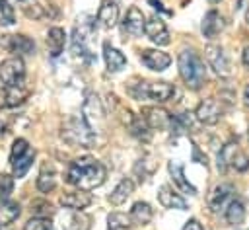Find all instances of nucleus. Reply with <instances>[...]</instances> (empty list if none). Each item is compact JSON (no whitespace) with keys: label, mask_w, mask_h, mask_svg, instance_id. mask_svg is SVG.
<instances>
[{"label":"nucleus","mask_w":249,"mask_h":230,"mask_svg":"<svg viewBox=\"0 0 249 230\" xmlns=\"http://www.w3.org/2000/svg\"><path fill=\"white\" fill-rule=\"evenodd\" d=\"M107 177V170L101 162H97L95 158L84 156V158H76L68 172H66V181L78 189L89 191L99 187Z\"/></svg>","instance_id":"f257e3e1"},{"label":"nucleus","mask_w":249,"mask_h":230,"mask_svg":"<svg viewBox=\"0 0 249 230\" xmlns=\"http://www.w3.org/2000/svg\"><path fill=\"white\" fill-rule=\"evenodd\" d=\"M179 74L183 78V82L191 88V90H198L204 80H206V68H204V62L200 60V57L195 53V51H181L179 53Z\"/></svg>","instance_id":"f03ea898"},{"label":"nucleus","mask_w":249,"mask_h":230,"mask_svg":"<svg viewBox=\"0 0 249 230\" xmlns=\"http://www.w3.org/2000/svg\"><path fill=\"white\" fill-rule=\"evenodd\" d=\"M62 138L74 146H91L95 142V133L86 117H70L62 127Z\"/></svg>","instance_id":"7ed1b4c3"},{"label":"nucleus","mask_w":249,"mask_h":230,"mask_svg":"<svg viewBox=\"0 0 249 230\" xmlns=\"http://www.w3.org/2000/svg\"><path fill=\"white\" fill-rule=\"evenodd\" d=\"M175 94V88L167 82H142L132 90L136 99H154V101H167Z\"/></svg>","instance_id":"20e7f679"},{"label":"nucleus","mask_w":249,"mask_h":230,"mask_svg":"<svg viewBox=\"0 0 249 230\" xmlns=\"http://www.w3.org/2000/svg\"><path fill=\"white\" fill-rule=\"evenodd\" d=\"M25 78V64L19 57L2 60L0 64V82L6 88H21Z\"/></svg>","instance_id":"39448f33"},{"label":"nucleus","mask_w":249,"mask_h":230,"mask_svg":"<svg viewBox=\"0 0 249 230\" xmlns=\"http://www.w3.org/2000/svg\"><path fill=\"white\" fill-rule=\"evenodd\" d=\"M222 113H224V107H222V103H220L218 99H214V97H208V99L200 101L198 107H196V111H195L196 119H198L200 123H204V125H216V123L220 121Z\"/></svg>","instance_id":"423d86ee"},{"label":"nucleus","mask_w":249,"mask_h":230,"mask_svg":"<svg viewBox=\"0 0 249 230\" xmlns=\"http://www.w3.org/2000/svg\"><path fill=\"white\" fill-rule=\"evenodd\" d=\"M0 45L16 55H33L35 53V43L25 35H4L0 39Z\"/></svg>","instance_id":"0eeeda50"},{"label":"nucleus","mask_w":249,"mask_h":230,"mask_svg":"<svg viewBox=\"0 0 249 230\" xmlns=\"http://www.w3.org/2000/svg\"><path fill=\"white\" fill-rule=\"evenodd\" d=\"M204 55H206V60H208V64L214 68L216 74L228 76V74L231 72L230 60H228V57H226V53H224L222 47H218V45H208L206 51H204Z\"/></svg>","instance_id":"6e6552de"},{"label":"nucleus","mask_w":249,"mask_h":230,"mask_svg":"<svg viewBox=\"0 0 249 230\" xmlns=\"http://www.w3.org/2000/svg\"><path fill=\"white\" fill-rule=\"evenodd\" d=\"M231 201H233V185L222 183V185H218V187L210 193V197H208V207H210L212 212H218V211H222V209H228V205H230Z\"/></svg>","instance_id":"1a4fd4ad"},{"label":"nucleus","mask_w":249,"mask_h":230,"mask_svg":"<svg viewBox=\"0 0 249 230\" xmlns=\"http://www.w3.org/2000/svg\"><path fill=\"white\" fill-rule=\"evenodd\" d=\"M140 58H142V62L150 70H156V72H161V70H165L171 64V57L167 53H163V51H158V49H146V51H142Z\"/></svg>","instance_id":"9d476101"},{"label":"nucleus","mask_w":249,"mask_h":230,"mask_svg":"<svg viewBox=\"0 0 249 230\" xmlns=\"http://www.w3.org/2000/svg\"><path fill=\"white\" fill-rule=\"evenodd\" d=\"M123 29H124L128 35H134V37L142 35V31L146 29L144 14H142L136 6L128 8V12H126V16H124V19H123Z\"/></svg>","instance_id":"9b49d317"},{"label":"nucleus","mask_w":249,"mask_h":230,"mask_svg":"<svg viewBox=\"0 0 249 230\" xmlns=\"http://www.w3.org/2000/svg\"><path fill=\"white\" fill-rule=\"evenodd\" d=\"M144 33L156 43V45H167L171 39H169V31L165 27V23L160 19V18H152L146 21V29Z\"/></svg>","instance_id":"f8f14e48"},{"label":"nucleus","mask_w":249,"mask_h":230,"mask_svg":"<svg viewBox=\"0 0 249 230\" xmlns=\"http://www.w3.org/2000/svg\"><path fill=\"white\" fill-rule=\"evenodd\" d=\"M167 170H169V175H171L173 183L179 187V191L189 193V195H196V187H195V185H191V183H189V179L185 177V172H183V164H181V162L171 160V162H169V166H167Z\"/></svg>","instance_id":"ddd939ff"},{"label":"nucleus","mask_w":249,"mask_h":230,"mask_svg":"<svg viewBox=\"0 0 249 230\" xmlns=\"http://www.w3.org/2000/svg\"><path fill=\"white\" fill-rule=\"evenodd\" d=\"M89 203H91V195L88 191H84V189H76V191L66 193V195L60 197V205L66 207L68 211H82Z\"/></svg>","instance_id":"4468645a"},{"label":"nucleus","mask_w":249,"mask_h":230,"mask_svg":"<svg viewBox=\"0 0 249 230\" xmlns=\"http://www.w3.org/2000/svg\"><path fill=\"white\" fill-rule=\"evenodd\" d=\"M97 21L103 27H115L119 21V6L115 0H103L97 10Z\"/></svg>","instance_id":"2eb2a0df"},{"label":"nucleus","mask_w":249,"mask_h":230,"mask_svg":"<svg viewBox=\"0 0 249 230\" xmlns=\"http://www.w3.org/2000/svg\"><path fill=\"white\" fill-rule=\"evenodd\" d=\"M158 199H160V203H161L165 209H177V211H185V209H187L185 199H183L179 193H175L169 185H161V187H160Z\"/></svg>","instance_id":"dca6fc26"},{"label":"nucleus","mask_w":249,"mask_h":230,"mask_svg":"<svg viewBox=\"0 0 249 230\" xmlns=\"http://www.w3.org/2000/svg\"><path fill=\"white\" fill-rule=\"evenodd\" d=\"M103 58H105V64H107V70L109 72H119L126 64V57L119 49L111 47L109 43L103 45Z\"/></svg>","instance_id":"f3484780"},{"label":"nucleus","mask_w":249,"mask_h":230,"mask_svg":"<svg viewBox=\"0 0 249 230\" xmlns=\"http://www.w3.org/2000/svg\"><path fill=\"white\" fill-rule=\"evenodd\" d=\"M144 119L150 125V129H165L167 125H171V115L165 109H158V107H146L144 109Z\"/></svg>","instance_id":"a211bd4d"},{"label":"nucleus","mask_w":249,"mask_h":230,"mask_svg":"<svg viewBox=\"0 0 249 230\" xmlns=\"http://www.w3.org/2000/svg\"><path fill=\"white\" fill-rule=\"evenodd\" d=\"M132 191H134V183H132V179H128V177H124V179H121L119 183H117V187L113 189V193L109 195V203L111 205H123L130 195H132Z\"/></svg>","instance_id":"6ab92c4d"},{"label":"nucleus","mask_w":249,"mask_h":230,"mask_svg":"<svg viewBox=\"0 0 249 230\" xmlns=\"http://www.w3.org/2000/svg\"><path fill=\"white\" fill-rule=\"evenodd\" d=\"M64 43H66V33L62 27H51L49 33H47V47L51 51L53 57H58L64 49Z\"/></svg>","instance_id":"aec40b11"},{"label":"nucleus","mask_w":249,"mask_h":230,"mask_svg":"<svg viewBox=\"0 0 249 230\" xmlns=\"http://www.w3.org/2000/svg\"><path fill=\"white\" fill-rule=\"evenodd\" d=\"M103 107H101V101L95 94L88 92L86 94V103H84V115H86V121L89 123L91 119H103Z\"/></svg>","instance_id":"412c9836"},{"label":"nucleus","mask_w":249,"mask_h":230,"mask_svg":"<svg viewBox=\"0 0 249 230\" xmlns=\"http://www.w3.org/2000/svg\"><path fill=\"white\" fill-rule=\"evenodd\" d=\"M89 218L80 214V211H70L66 216H62V230H88Z\"/></svg>","instance_id":"4be33fe9"},{"label":"nucleus","mask_w":249,"mask_h":230,"mask_svg":"<svg viewBox=\"0 0 249 230\" xmlns=\"http://www.w3.org/2000/svg\"><path fill=\"white\" fill-rule=\"evenodd\" d=\"M222 27H224V23H222L220 14L216 10L206 12V16L202 19V33H204V37H214Z\"/></svg>","instance_id":"5701e85b"},{"label":"nucleus","mask_w":249,"mask_h":230,"mask_svg":"<svg viewBox=\"0 0 249 230\" xmlns=\"http://www.w3.org/2000/svg\"><path fill=\"white\" fill-rule=\"evenodd\" d=\"M21 212V207L19 203L16 201H2L0 203V226H6V224H12Z\"/></svg>","instance_id":"b1692460"},{"label":"nucleus","mask_w":249,"mask_h":230,"mask_svg":"<svg viewBox=\"0 0 249 230\" xmlns=\"http://www.w3.org/2000/svg\"><path fill=\"white\" fill-rule=\"evenodd\" d=\"M152 207L146 203V201H136L130 209V218L136 222V224H148L152 220Z\"/></svg>","instance_id":"393cba45"},{"label":"nucleus","mask_w":249,"mask_h":230,"mask_svg":"<svg viewBox=\"0 0 249 230\" xmlns=\"http://www.w3.org/2000/svg\"><path fill=\"white\" fill-rule=\"evenodd\" d=\"M33 158H35V150H29V152H25L23 156L16 158V160L12 162V172H14V177H23V175L27 173V170L31 168Z\"/></svg>","instance_id":"a878e982"},{"label":"nucleus","mask_w":249,"mask_h":230,"mask_svg":"<svg viewBox=\"0 0 249 230\" xmlns=\"http://www.w3.org/2000/svg\"><path fill=\"white\" fill-rule=\"evenodd\" d=\"M54 183H56V179H54L53 168L43 166V170L39 172V177H37V189H39L41 193H49V191L54 189Z\"/></svg>","instance_id":"bb28decb"},{"label":"nucleus","mask_w":249,"mask_h":230,"mask_svg":"<svg viewBox=\"0 0 249 230\" xmlns=\"http://www.w3.org/2000/svg\"><path fill=\"white\" fill-rule=\"evenodd\" d=\"M245 218V207L239 199H233L226 209V220L230 224H241Z\"/></svg>","instance_id":"cd10ccee"},{"label":"nucleus","mask_w":249,"mask_h":230,"mask_svg":"<svg viewBox=\"0 0 249 230\" xmlns=\"http://www.w3.org/2000/svg\"><path fill=\"white\" fill-rule=\"evenodd\" d=\"M239 152V148H237V142H228V144H224L222 146V150H220V154H218V170H226L228 166H231V160H233V156Z\"/></svg>","instance_id":"c85d7f7f"},{"label":"nucleus","mask_w":249,"mask_h":230,"mask_svg":"<svg viewBox=\"0 0 249 230\" xmlns=\"http://www.w3.org/2000/svg\"><path fill=\"white\" fill-rule=\"evenodd\" d=\"M128 129H130V133H132L136 138H144V140L150 138V125L146 123L144 117H130Z\"/></svg>","instance_id":"c756f323"},{"label":"nucleus","mask_w":249,"mask_h":230,"mask_svg":"<svg viewBox=\"0 0 249 230\" xmlns=\"http://www.w3.org/2000/svg\"><path fill=\"white\" fill-rule=\"evenodd\" d=\"M107 230H130V216L124 212H111L107 216Z\"/></svg>","instance_id":"7c9ffc66"},{"label":"nucleus","mask_w":249,"mask_h":230,"mask_svg":"<svg viewBox=\"0 0 249 230\" xmlns=\"http://www.w3.org/2000/svg\"><path fill=\"white\" fill-rule=\"evenodd\" d=\"M16 14L14 8L8 4V0H0V25H14Z\"/></svg>","instance_id":"2f4dec72"},{"label":"nucleus","mask_w":249,"mask_h":230,"mask_svg":"<svg viewBox=\"0 0 249 230\" xmlns=\"http://www.w3.org/2000/svg\"><path fill=\"white\" fill-rule=\"evenodd\" d=\"M23 230H54V226L45 216H33L31 220H27V224H25Z\"/></svg>","instance_id":"473e14b6"},{"label":"nucleus","mask_w":249,"mask_h":230,"mask_svg":"<svg viewBox=\"0 0 249 230\" xmlns=\"http://www.w3.org/2000/svg\"><path fill=\"white\" fill-rule=\"evenodd\" d=\"M31 148H29V144H27V140L25 138H16L14 140V144H12V152H10V162H14L16 158H19V156H23L25 152H29Z\"/></svg>","instance_id":"72a5a7b5"},{"label":"nucleus","mask_w":249,"mask_h":230,"mask_svg":"<svg viewBox=\"0 0 249 230\" xmlns=\"http://www.w3.org/2000/svg\"><path fill=\"white\" fill-rule=\"evenodd\" d=\"M12 189H14V177L2 175L0 177V201H6L12 193Z\"/></svg>","instance_id":"f704fd0d"},{"label":"nucleus","mask_w":249,"mask_h":230,"mask_svg":"<svg viewBox=\"0 0 249 230\" xmlns=\"http://www.w3.org/2000/svg\"><path fill=\"white\" fill-rule=\"evenodd\" d=\"M231 168H235V170H239V172L247 170V168H249V158L239 150V152L233 156V160H231Z\"/></svg>","instance_id":"c9c22d12"},{"label":"nucleus","mask_w":249,"mask_h":230,"mask_svg":"<svg viewBox=\"0 0 249 230\" xmlns=\"http://www.w3.org/2000/svg\"><path fill=\"white\" fill-rule=\"evenodd\" d=\"M183 230H204V228H202V224H200L196 218H191V220H187V222H185Z\"/></svg>","instance_id":"e433bc0d"},{"label":"nucleus","mask_w":249,"mask_h":230,"mask_svg":"<svg viewBox=\"0 0 249 230\" xmlns=\"http://www.w3.org/2000/svg\"><path fill=\"white\" fill-rule=\"evenodd\" d=\"M148 2H150V4H154V8H156V10H161V12H165V14H171L169 10H165V8L161 6V2H160V0H148Z\"/></svg>","instance_id":"4c0bfd02"},{"label":"nucleus","mask_w":249,"mask_h":230,"mask_svg":"<svg viewBox=\"0 0 249 230\" xmlns=\"http://www.w3.org/2000/svg\"><path fill=\"white\" fill-rule=\"evenodd\" d=\"M241 60H243V64H245V68H249V47H245V49H243V55H241Z\"/></svg>","instance_id":"58836bf2"},{"label":"nucleus","mask_w":249,"mask_h":230,"mask_svg":"<svg viewBox=\"0 0 249 230\" xmlns=\"http://www.w3.org/2000/svg\"><path fill=\"white\" fill-rule=\"evenodd\" d=\"M245 103H247V105H249V86H247V88H245Z\"/></svg>","instance_id":"ea45409f"},{"label":"nucleus","mask_w":249,"mask_h":230,"mask_svg":"<svg viewBox=\"0 0 249 230\" xmlns=\"http://www.w3.org/2000/svg\"><path fill=\"white\" fill-rule=\"evenodd\" d=\"M245 18H247V23H249V10H247V16Z\"/></svg>","instance_id":"a19ab883"}]
</instances>
